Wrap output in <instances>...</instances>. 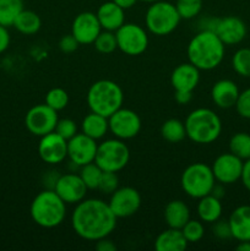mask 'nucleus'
I'll return each instance as SVG.
<instances>
[{"instance_id": "nucleus-1", "label": "nucleus", "mask_w": 250, "mask_h": 251, "mask_svg": "<svg viewBox=\"0 0 250 251\" xmlns=\"http://www.w3.org/2000/svg\"><path fill=\"white\" fill-rule=\"evenodd\" d=\"M117 220L108 202L100 199H83L74 208L71 227L82 239L97 242L112 234Z\"/></svg>"}, {"instance_id": "nucleus-2", "label": "nucleus", "mask_w": 250, "mask_h": 251, "mask_svg": "<svg viewBox=\"0 0 250 251\" xmlns=\"http://www.w3.org/2000/svg\"><path fill=\"white\" fill-rule=\"evenodd\" d=\"M225 44L211 29H202L190 39L186 48L188 59L199 70H213L225 58Z\"/></svg>"}, {"instance_id": "nucleus-3", "label": "nucleus", "mask_w": 250, "mask_h": 251, "mask_svg": "<svg viewBox=\"0 0 250 251\" xmlns=\"http://www.w3.org/2000/svg\"><path fill=\"white\" fill-rule=\"evenodd\" d=\"M31 217L42 228H55L64 222L66 216V203L54 190H43L37 194L31 203Z\"/></svg>"}, {"instance_id": "nucleus-4", "label": "nucleus", "mask_w": 250, "mask_h": 251, "mask_svg": "<svg viewBox=\"0 0 250 251\" xmlns=\"http://www.w3.org/2000/svg\"><path fill=\"white\" fill-rule=\"evenodd\" d=\"M184 124L186 137L199 145L212 144L222 132L221 118L208 108H198L190 112Z\"/></svg>"}, {"instance_id": "nucleus-5", "label": "nucleus", "mask_w": 250, "mask_h": 251, "mask_svg": "<svg viewBox=\"0 0 250 251\" xmlns=\"http://www.w3.org/2000/svg\"><path fill=\"white\" fill-rule=\"evenodd\" d=\"M87 104L91 112L109 118L122 108L124 93L122 87L112 80H98L91 85L87 92Z\"/></svg>"}, {"instance_id": "nucleus-6", "label": "nucleus", "mask_w": 250, "mask_h": 251, "mask_svg": "<svg viewBox=\"0 0 250 251\" xmlns=\"http://www.w3.org/2000/svg\"><path fill=\"white\" fill-rule=\"evenodd\" d=\"M175 5L169 1L152 2L145 15V24L147 29L154 36H167L175 31L180 22Z\"/></svg>"}, {"instance_id": "nucleus-7", "label": "nucleus", "mask_w": 250, "mask_h": 251, "mask_svg": "<svg viewBox=\"0 0 250 251\" xmlns=\"http://www.w3.org/2000/svg\"><path fill=\"white\" fill-rule=\"evenodd\" d=\"M180 184L186 195L193 199H201L211 194L216 185V179L210 166L198 162L184 169Z\"/></svg>"}, {"instance_id": "nucleus-8", "label": "nucleus", "mask_w": 250, "mask_h": 251, "mask_svg": "<svg viewBox=\"0 0 250 251\" xmlns=\"http://www.w3.org/2000/svg\"><path fill=\"white\" fill-rule=\"evenodd\" d=\"M130 159V150L120 139H108L98 145L95 163L104 172L118 173L124 169Z\"/></svg>"}, {"instance_id": "nucleus-9", "label": "nucleus", "mask_w": 250, "mask_h": 251, "mask_svg": "<svg viewBox=\"0 0 250 251\" xmlns=\"http://www.w3.org/2000/svg\"><path fill=\"white\" fill-rule=\"evenodd\" d=\"M118 49L130 56L141 55L149 47V36L145 28L136 24H124L115 31Z\"/></svg>"}, {"instance_id": "nucleus-10", "label": "nucleus", "mask_w": 250, "mask_h": 251, "mask_svg": "<svg viewBox=\"0 0 250 251\" xmlns=\"http://www.w3.org/2000/svg\"><path fill=\"white\" fill-rule=\"evenodd\" d=\"M58 120V112L44 103L34 105L27 112L25 125L32 135L42 137L55 130Z\"/></svg>"}, {"instance_id": "nucleus-11", "label": "nucleus", "mask_w": 250, "mask_h": 251, "mask_svg": "<svg viewBox=\"0 0 250 251\" xmlns=\"http://www.w3.org/2000/svg\"><path fill=\"white\" fill-rule=\"evenodd\" d=\"M108 123L109 131L120 140L134 139L141 130V119L139 114L129 108H119L108 118Z\"/></svg>"}, {"instance_id": "nucleus-12", "label": "nucleus", "mask_w": 250, "mask_h": 251, "mask_svg": "<svg viewBox=\"0 0 250 251\" xmlns=\"http://www.w3.org/2000/svg\"><path fill=\"white\" fill-rule=\"evenodd\" d=\"M211 29L218 36L225 46L239 44L247 37V25L237 16H225L223 19H215L211 21Z\"/></svg>"}, {"instance_id": "nucleus-13", "label": "nucleus", "mask_w": 250, "mask_h": 251, "mask_svg": "<svg viewBox=\"0 0 250 251\" xmlns=\"http://www.w3.org/2000/svg\"><path fill=\"white\" fill-rule=\"evenodd\" d=\"M108 205L117 218L131 217L141 206V195L135 188L123 186L110 195Z\"/></svg>"}, {"instance_id": "nucleus-14", "label": "nucleus", "mask_w": 250, "mask_h": 251, "mask_svg": "<svg viewBox=\"0 0 250 251\" xmlns=\"http://www.w3.org/2000/svg\"><path fill=\"white\" fill-rule=\"evenodd\" d=\"M97 142L83 132L76 134L68 140V158L77 167L86 166L95 162L97 153Z\"/></svg>"}, {"instance_id": "nucleus-15", "label": "nucleus", "mask_w": 250, "mask_h": 251, "mask_svg": "<svg viewBox=\"0 0 250 251\" xmlns=\"http://www.w3.org/2000/svg\"><path fill=\"white\" fill-rule=\"evenodd\" d=\"M54 191L59 195V198L68 205L78 203L85 199L87 193V186L81 179L80 174L68 173L60 176L54 184Z\"/></svg>"}, {"instance_id": "nucleus-16", "label": "nucleus", "mask_w": 250, "mask_h": 251, "mask_svg": "<svg viewBox=\"0 0 250 251\" xmlns=\"http://www.w3.org/2000/svg\"><path fill=\"white\" fill-rule=\"evenodd\" d=\"M243 159L229 153H222L215 159L212 164V172L216 181L221 184H233L238 181L242 176Z\"/></svg>"}, {"instance_id": "nucleus-17", "label": "nucleus", "mask_w": 250, "mask_h": 251, "mask_svg": "<svg viewBox=\"0 0 250 251\" xmlns=\"http://www.w3.org/2000/svg\"><path fill=\"white\" fill-rule=\"evenodd\" d=\"M38 154L44 163L59 164L68 157V141L55 131L41 137Z\"/></svg>"}, {"instance_id": "nucleus-18", "label": "nucleus", "mask_w": 250, "mask_h": 251, "mask_svg": "<svg viewBox=\"0 0 250 251\" xmlns=\"http://www.w3.org/2000/svg\"><path fill=\"white\" fill-rule=\"evenodd\" d=\"M102 31L97 15L91 11H83L74 19L71 34L80 44H93Z\"/></svg>"}, {"instance_id": "nucleus-19", "label": "nucleus", "mask_w": 250, "mask_h": 251, "mask_svg": "<svg viewBox=\"0 0 250 251\" xmlns=\"http://www.w3.org/2000/svg\"><path fill=\"white\" fill-rule=\"evenodd\" d=\"M200 82V70L189 63L179 64L171 75V85L175 91L193 92Z\"/></svg>"}, {"instance_id": "nucleus-20", "label": "nucleus", "mask_w": 250, "mask_h": 251, "mask_svg": "<svg viewBox=\"0 0 250 251\" xmlns=\"http://www.w3.org/2000/svg\"><path fill=\"white\" fill-rule=\"evenodd\" d=\"M239 88L237 83L228 78L217 81L211 90V98L213 103L221 109H229L234 107L239 97Z\"/></svg>"}, {"instance_id": "nucleus-21", "label": "nucleus", "mask_w": 250, "mask_h": 251, "mask_svg": "<svg viewBox=\"0 0 250 251\" xmlns=\"http://www.w3.org/2000/svg\"><path fill=\"white\" fill-rule=\"evenodd\" d=\"M102 29L115 32L125 24L124 9L115 4L114 1H105L98 7L96 12Z\"/></svg>"}, {"instance_id": "nucleus-22", "label": "nucleus", "mask_w": 250, "mask_h": 251, "mask_svg": "<svg viewBox=\"0 0 250 251\" xmlns=\"http://www.w3.org/2000/svg\"><path fill=\"white\" fill-rule=\"evenodd\" d=\"M232 238L238 242H250V206L243 205L235 208L229 216Z\"/></svg>"}, {"instance_id": "nucleus-23", "label": "nucleus", "mask_w": 250, "mask_h": 251, "mask_svg": "<svg viewBox=\"0 0 250 251\" xmlns=\"http://www.w3.org/2000/svg\"><path fill=\"white\" fill-rule=\"evenodd\" d=\"M188 244L181 229L168 227V229L157 235L154 249L157 251H184L188 248Z\"/></svg>"}, {"instance_id": "nucleus-24", "label": "nucleus", "mask_w": 250, "mask_h": 251, "mask_svg": "<svg viewBox=\"0 0 250 251\" xmlns=\"http://www.w3.org/2000/svg\"><path fill=\"white\" fill-rule=\"evenodd\" d=\"M163 216L169 228L181 229L190 220V210L184 201L173 200L166 205Z\"/></svg>"}, {"instance_id": "nucleus-25", "label": "nucleus", "mask_w": 250, "mask_h": 251, "mask_svg": "<svg viewBox=\"0 0 250 251\" xmlns=\"http://www.w3.org/2000/svg\"><path fill=\"white\" fill-rule=\"evenodd\" d=\"M81 130L85 135L93 140H100L105 136L108 131H109V123H108V118L103 117V115L97 114V113L91 112L90 114L86 115L81 123Z\"/></svg>"}, {"instance_id": "nucleus-26", "label": "nucleus", "mask_w": 250, "mask_h": 251, "mask_svg": "<svg viewBox=\"0 0 250 251\" xmlns=\"http://www.w3.org/2000/svg\"><path fill=\"white\" fill-rule=\"evenodd\" d=\"M222 203L220 199L213 196L212 194L199 199L198 203V215L202 222L215 223L222 216Z\"/></svg>"}, {"instance_id": "nucleus-27", "label": "nucleus", "mask_w": 250, "mask_h": 251, "mask_svg": "<svg viewBox=\"0 0 250 251\" xmlns=\"http://www.w3.org/2000/svg\"><path fill=\"white\" fill-rule=\"evenodd\" d=\"M14 27L21 33L31 36L37 33L42 27V20L38 14L32 10H22L14 22Z\"/></svg>"}, {"instance_id": "nucleus-28", "label": "nucleus", "mask_w": 250, "mask_h": 251, "mask_svg": "<svg viewBox=\"0 0 250 251\" xmlns=\"http://www.w3.org/2000/svg\"><path fill=\"white\" fill-rule=\"evenodd\" d=\"M161 135L166 141L171 144L181 142L186 137L185 124L175 118L166 120L161 126Z\"/></svg>"}, {"instance_id": "nucleus-29", "label": "nucleus", "mask_w": 250, "mask_h": 251, "mask_svg": "<svg viewBox=\"0 0 250 251\" xmlns=\"http://www.w3.org/2000/svg\"><path fill=\"white\" fill-rule=\"evenodd\" d=\"M22 10V0H0V25L5 27L14 26L15 20Z\"/></svg>"}, {"instance_id": "nucleus-30", "label": "nucleus", "mask_w": 250, "mask_h": 251, "mask_svg": "<svg viewBox=\"0 0 250 251\" xmlns=\"http://www.w3.org/2000/svg\"><path fill=\"white\" fill-rule=\"evenodd\" d=\"M229 152L243 161L250 158V135L248 132H237L229 140Z\"/></svg>"}, {"instance_id": "nucleus-31", "label": "nucleus", "mask_w": 250, "mask_h": 251, "mask_svg": "<svg viewBox=\"0 0 250 251\" xmlns=\"http://www.w3.org/2000/svg\"><path fill=\"white\" fill-rule=\"evenodd\" d=\"M102 174L103 171L95 163V162L81 167V179H82V181L85 183V185L87 186V189H91V190L98 189L100 178H102Z\"/></svg>"}, {"instance_id": "nucleus-32", "label": "nucleus", "mask_w": 250, "mask_h": 251, "mask_svg": "<svg viewBox=\"0 0 250 251\" xmlns=\"http://www.w3.org/2000/svg\"><path fill=\"white\" fill-rule=\"evenodd\" d=\"M233 70L243 77H250V48H240L232 58Z\"/></svg>"}, {"instance_id": "nucleus-33", "label": "nucleus", "mask_w": 250, "mask_h": 251, "mask_svg": "<svg viewBox=\"0 0 250 251\" xmlns=\"http://www.w3.org/2000/svg\"><path fill=\"white\" fill-rule=\"evenodd\" d=\"M93 46H95L96 50L102 54L113 53L115 49H118L115 32L107 31V29L100 31V33L98 34V37L93 42Z\"/></svg>"}, {"instance_id": "nucleus-34", "label": "nucleus", "mask_w": 250, "mask_h": 251, "mask_svg": "<svg viewBox=\"0 0 250 251\" xmlns=\"http://www.w3.org/2000/svg\"><path fill=\"white\" fill-rule=\"evenodd\" d=\"M46 104L56 112L63 110L69 104L68 92L61 87L51 88L46 95Z\"/></svg>"}, {"instance_id": "nucleus-35", "label": "nucleus", "mask_w": 250, "mask_h": 251, "mask_svg": "<svg viewBox=\"0 0 250 251\" xmlns=\"http://www.w3.org/2000/svg\"><path fill=\"white\" fill-rule=\"evenodd\" d=\"M175 7L180 19L191 20L200 14L202 0H176Z\"/></svg>"}, {"instance_id": "nucleus-36", "label": "nucleus", "mask_w": 250, "mask_h": 251, "mask_svg": "<svg viewBox=\"0 0 250 251\" xmlns=\"http://www.w3.org/2000/svg\"><path fill=\"white\" fill-rule=\"evenodd\" d=\"M184 237L188 240V243H198L205 235V227H203L202 222L196 220H189L185 223L183 228H181Z\"/></svg>"}, {"instance_id": "nucleus-37", "label": "nucleus", "mask_w": 250, "mask_h": 251, "mask_svg": "<svg viewBox=\"0 0 250 251\" xmlns=\"http://www.w3.org/2000/svg\"><path fill=\"white\" fill-rule=\"evenodd\" d=\"M118 188H119V178H118L117 173L103 171L97 190H100L104 195H112Z\"/></svg>"}, {"instance_id": "nucleus-38", "label": "nucleus", "mask_w": 250, "mask_h": 251, "mask_svg": "<svg viewBox=\"0 0 250 251\" xmlns=\"http://www.w3.org/2000/svg\"><path fill=\"white\" fill-rule=\"evenodd\" d=\"M54 131L68 141V140H70L71 137H74L77 134V125H76V123L73 119L64 118V119L58 120Z\"/></svg>"}, {"instance_id": "nucleus-39", "label": "nucleus", "mask_w": 250, "mask_h": 251, "mask_svg": "<svg viewBox=\"0 0 250 251\" xmlns=\"http://www.w3.org/2000/svg\"><path fill=\"white\" fill-rule=\"evenodd\" d=\"M234 107L240 117L244 119H250V88H247L239 93Z\"/></svg>"}, {"instance_id": "nucleus-40", "label": "nucleus", "mask_w": 250, "mask_h": 251, "mask_svg": "<svg viewBox=\"0 0 250 251\" xmlns=\"http://www.w3.org/2000/svg\"><path fill=\"white\" fill-rule=\"evenodd\" d=\"M213 234L218 238V239H228V238H232V232H230V227L228 221H216L213 223Z\"/></svg>"}, {"instance_id": "nucleus-41", "label": "nucleus", "mask_w": 250, "mask_h": 251, "mask_svg": "<svg viewBox=\"0 0 250 251\" xmlns=\"http://www.w3.org/2000/svg\"><path fill=\"white\" fill-rule=\"evenodd\" d=\"M78 46H80V43L76 41V38L71 33L63 36L59 41V48L63 53H74L78 48Z\"/></svg>"}, {"instance_id": "nucleus-42", "label": "nucleus", "mask_w": 250, "mask_h": 251, "mask_svg": "<svg viewBox=\"0 0 250 251\" xmlns=\"http://www.w3.org/2000/svg\"><path fill=\"white\" fill-rule=\"evenodd\" d=\"M9 44H10V34H9V31H7V27L1 26V25H0V54L9 48Z\"/></svg>"}, {"instance_id": "nucleus-43", "label": "nucleus", "mask_w": 250, "mask_h": 251, "mask_svg": "<svg viewBox=\"0 0 250 251\" xmlns=\"http://www.w3.org/2000/svg\"><path fill=\"white\" fill-rule=\"evenodd\" d=\"M243 185L245 186L248 191H250V158L247 159L243 164V172L242 176H240Z\"/></svg>"}, {"instance_id": "nucleus-44", "label": "nucleus", "mask_w": 250, "mask_h": 251, "mask_svg": "<svg viewBox=\"0 0 250 251\" xmlns=\"http://www.w3.org/2000/svg\"><path fill=\"white\" fill-rule=\"evenodd\" d=\"M96 249L98 251H115L117 250V245H115L112 240L108 239V237H105L103 238V239L97 240Z\"/></svg>"}, {"instance_id": "nucleus-45", "label": "nucleus", "mask_w": 250, "mask_h": 251, "mask_svg": "<svg viewBox=\"0 0 250 251\" xmlns=\"http://www.w3.org/2000/svg\"><path fill=\"white\" fill-rule=\"evenodd\" d=\"M174 98H175L178 104H188L193 100V92H189V91H175Z\"/></svg>"}, {"instance_id": "nucleus-46", "label": "nucleus", "mask_w": 250, "mask_h": 251, "mask_svg": "<svg viewBox=\"0 0 250 251\" xmlns=\"http://www.w3.org/2000/svg\"><path fill=\"white\" fill-rule=\"evenodd\" d=\"M113 1H114L117 5H119L122 9L127 10L130 9V7L134 6V5L136 4L137 0H113Z\"/></svg>"}, {"instance_id": "nucleus-47", "label": "nucleus", "mask_w": 250, "mask_h": 251, "mask_svg": "<svg viewBox=\"0 0 250 251\" xmlns=\"http://www.w3.org/2000/svg\"><path fill=\"white\" fill-rule=\"evenodd\" d=\"M211 194H212L213 196H216V198L220 199V200H221V198L225 195V190H223L222 186H216L215 185V186H213L212 191H211Z\"/></svg>"}, {"instance_id": "nucleus-48", "label": "nucleus", "mask_w": 250, "mask_h": 251, "mask_svg": "<svg viewBox=\"0 0 250 251\" xmlns=\"http://www.w3.org/2000/svg\"><path fill=\"white\" fill-rule=\"evenodd\" d=\"M238 251H250V242H239L237 245Z\"/></svg>"}, {"instance_id": "nucleus-49", "label": "nucleus", "mask_w": 250, "mask_h": 251, "mask_svg": "<svg viewBox=\"0 0 250 251\" xmlns=\"http://www.w3.org/2000/svg\"><path fill=\"white\" fill-rule=\"evenodd\" d=\"M141 1H145V2H150V4H152V2H154V1H158V0H141Z\"/></svg>"}]
</instances>
